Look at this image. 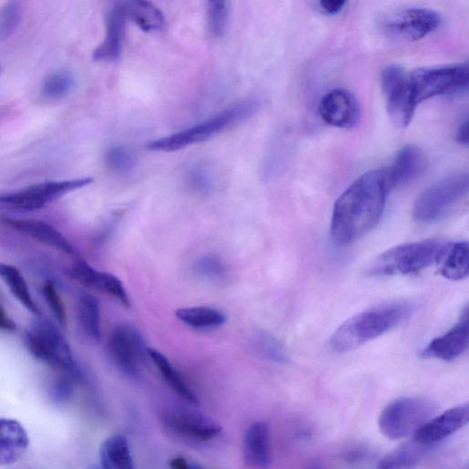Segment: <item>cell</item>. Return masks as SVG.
Returning <instances> with one entry per match:
<instances>
[{"mask_svg": "<svg viewBox=\"0 0 469 469\" xmlns=\"http://www.w3.org/2000/svg\"><path fill=\"white\" fill-rule=\"evenodd\" d=\"M388 170H370L361 176L336 200L331 221L336 244H354L380 222L391 189Z\"/></svg>", "mask_w": 469, "mask_h": 469, "instance_id": "1", "label": "cell"}, {"mask_svg": "<svg viewBox=\"0 0 469 469\" xmlns=\"http://www.w3.org/2000/svg\"><path fill=\"white\" fill-rule=\"evenodd\" d=\"M404 303L380 306L348 319L334 333L331 348L336 354H346L401 324L410 314Z\"/></svg>", "mask_w": 469, "mask_h": 469, "instance_id": "2", "label": "cell"}, {"mask_svg": "<svg viewBox=\"0 0 469 469\" xmlns=\"http://www.w3.org/2000/svg\"><path fill=\"white\" fill-rule=\"evenodd\" d=\"M259 109V102L245 101L210 117V119L178 133L153 141L148 149L153 152H172L203 143L215 135L244 122Z\"/></svg>", "mask_w": 469, "mask_h": 469, "instance_id": "3", "label": "cell"}, {"mask_svg": "<svg viewBox=\"0 0 469 469\" xmlns=\"http://www.w3.org/2000/svg\"><path fill=\"white\" fill-rule=\"evenodd\" d=\"M446 244L427 240L393 247L372 263V276L410 275L437 263Z\"/></svg>", "mask_w": 469, "mask_h": 469, "instance_id": "4", "label": "cell"}, {"mask_svg": "<svg viewBox=\"0 0 469 469\" xmlns=\"http://www.w3.org/2000/svg\"><path fill=\"white\" fill-rule=\"evenodd\" d=\"M468 174L460 172L433 184L417 198L413 215L418 223L439 221L456 209L467 197Z\"/></svg>", "mask_w": 469, "mask_h": 469, "instance_id": "5", "label": "cell"}, {"mask_svg": "<svg viewBox=\"0 0 469 469\" xmlns=\"http://www.w3.org/2000/svg\"><path fill=\"white\" fill-rule=\"evenodd\" d=\"M437 406L423 397H403L388 404L379 418L382 433L399 440L415 435L437 413Z\"/></svg>", "mask_w": 469, "mask_h": 469, "instance_id": "6", "label": "cell"}, {"mask_svg": "<svg viewBox=\"0 0 469 469\" xmlns=\"http://www.w3.org/2000/svg\"><path fill=\"white\" fill-rule=\"evenodd\" d=\"M32 354L50 367L77 376L71 348L61 335L47 320L34 323L26 338Z\"/></svg>", "mask_w": 469, "mask_h": 469, "instance_id": "7", "label": "cell"}, {"mask_svg": "<svg viewBox=\"0 0 469 469\" xmlns=\"http://www.w3.org/2000/svg\"><path fill=\"white\" fill-rule=\"evenodd\" d=\"M381 83L391 122L400 128L407 127L418 106L409 73L400 66L390 65L383 69Z\"/></svg>", "mask_w": 469, "mask_h": 469, "instance_id": "8", "label": "cell"}, {"mask_svg": "<svg viewBox=\"0 0 469 469\" xmlns=\"http://www.w3.org/2000/svg\"><path fill=\"white\" fill-rule=\"evenodd\" d=\"M107 350L115 366L124 374L139 379L149 358V348L142 335L130 326L115 327L111 333Z\"/></svg>", "mask_w": 469, "mask_h": 469, "instance_id": "9", "label": "cell"}, {"mask_svg": "<svg viewBox=\"0 0 469 469\" xmlns=\"http://www.w3.org/2000/svg\"><path fill=\"white\" fill-rule=\"evenodd\" d=\"M417 104L449 93L466 89L468 66L455 65L418 69L409 74Z\"/></svg>", "mask_w": 469, "mask_h": 469, "instance_id": "10", "label": "cell"}, {"mask_svg": "<svg viewBox=\"0 0 469 469\" xmlns=\"http://www.w3.org/2000/svg\"><path fill=\"white\" fill-rule=\"evenodd\" d=\"M92 183V179L46 182L0 196V205L19 211H35Z\"/></svg>", "mask_w": 469, "mask_h": 469, "instance_id": "11", "label": "cell"}, {"mask_svg": "<svg viewBox=\"0 0 469 469\" xmlns=\"http://www.w3.org/2000/svg\"><path fill=\"white\" fill-rule=\"evenodd\" d=\"M161 420L170 432L193 442L212 441L222 432L221 427L216 422L197 410L185 407L165 409Z\"/></svg>", "mask_w": 469, "mask_h": 469, "instance_id": "12", "label": "cell"}, {"mask_svg": "<svg viewBox=\"0 0 469 469\" xmlns=\"http://www.w3.org/2000/svg\"><path fill=\"white\" fill-rule=\"evenodd\" d=\"M441 23L440 14L434 10L410 8L391 15L383 28L393 38L415 41L435 32Z\"/></svg>", "mask_w": 469, "mask_h": 469, "instance_id": "13", "label": "cell"}, {"mask_svg": "<svg viewBox=\"0 0 469 469\" xmlns=\"http://www.w3.org/2000/svg\"><path fill=\"white\" fill-rule=\"evenodd\" d=\"M319 113L326 124L336 128L351 129L361 119V106L356 97L346 89H334L322 98Z\"/></svg>", "mask_w": 469, "mask_h": 469, "instance_id": "14", "label": "cell"}, {"mask_svg": "<svg viewBox=\"0 0 469 469\" xmlns=\"http://www.w3.org/2000/svg\"><path fill=\"white\" fill-rule=\"evenodd\" d=\"M69 276L80 284L95 289L115 299L126 308L131 300L123 281L114 274L98 271L85 262H78L69 269Z\"/></svg>", "mask_w": 469, "mask_h": 469, "instance_id": "15", "label": "cell"}, {"mask_svg": "<svg viewBox=\"0 0 469 469\" xmlns=\"http://www.w3.org/2000/svg\"><path fill=\"white\" fill-rule=\"evenodd\" d=\"M468 421V404L459 405L430 419L414 435V439L426 446H433L459 431Z\"/></svg>", "mask_w": 469, "mask_h": 469, "instance_id": "16", "label": "cell"}, {"mask_svg": "<svg viewBox=\"0 0 469 469\" xmlns=\"http://www.w3.org/2000/svg\"><path fill=\"white\" fill-rule=\"evenodd\" d=\"M469 343L468 309L465 308L459 322L446 334L432 340L421 352L425 359L453 362L467 349Z\"/></svg>", "mask_w": 469, "mask_h": 469, "instance_id": "17", "label": "cell"}, {"mask_svg": "<svg viewBox=\"0 0 469 469\" xmlns=\"http://www.w3.org/2000/svg\"><path fill=\"white\" fill-rule=\"evenodd\" d=\"M126 20L122 3L115 4L106 14V37L93 54L96 61H114L121 56L125 38Z\"/></svg>", "mask_w": 469, "mask_h": 469, "instance_id": "18", "label": "cell"}, {"mask_svg": "<svg viewBox=\"0 0 469 469\" xmlns=\"http://www.w3.org/2000/svg\"><path fill=\"white\" fill-rule=\"evenodd\" d=\"M427 165L428 159L421 148L415 145L404 146L388 170L391 188L413 183L424 173Z\"/></svg>", "mask_w": 469, "mask_h": 469, "instance_id": "19", "label": "cell"}, {"mask_svg": "<svg viewBox=\"0 0 469 469\" xmlns=\"http://www.w3.org/2000/svg\"><path fill=\"white\" fill-rule=\"evenodd\" d=\"M4 223L14 230L41 244L65 253L76 255L74 247L64 234L46 222L34 219L5 218Z\"/></svg>", "mask_w": 469, "mask_h": 469, "instance_id": "20", "label": "cell"}, {"mask_svg": "<svg viewBox=\"0 0 469 469\" xmlns=\"http://www.w3.org/2000/svg\"><path fill=\"white\" fill-rule=\"evenodd\" d=\"M245 461L257 469H266L271 463L270 428L265 422H256L247 430L244 440Z\"/></svg>", "mask_w": 469, "mask_h": 469, "instance_id": "21", "label": "cell"}, {"mask_svg": "<svg viewBox=\"0 0 469 469\" xmlns=\"http://www.w3.org/2000/svg\"><path fill=\"white\" fill-rule=\"evenodd\" d=\"M29 446V437L17 421L0 418V465L19 461Z\"/></svg>", "mask_w": 469, "mask_h": 469, "instance_id": "22", "label": "cell"}, {"mask_svg": "<svg viewBox=\"0 0 469 469\" xmlns=\"http://www.w3.org/2000/svg\"><path fill=\"white\" fill-rule=\"evenodd\" d=\"M442 276L461 280L469 272V245L467 242L446 244L437 263Z\"/></svg>", "mask_w": 469, "mask_h": 469, "instance_id": "23", "label": "cell"}, {"mask_svg": "<svg viewBox=\"0 0 469 469\" xmlns=\"http://www.w3.org/2000/svg\"><path fill=\"white\" fill-rule=\"evenodd\" d=\"M432 446L409 441L385 455L377 464V469H415L429 453Z\"/></svg>", "mask_w": 469, "mask_h": 469, "instance_id": "24", "label": "cell"}, {"mask_svg": "<svg viewBox=\"0 0 469 469\" xmlns=\"http://www.w3.org/2000/svg\"><path fill=\"white\" fill-rule=\"evenodd\" d=\"M103 469H134V461L129 441L123 435L106 438L100 447Z\"/></svg>", "mask_w": 469, "mask_h": 469, "instance_id": "25", "label": "cell"}, {"mask_svg": "<svg viewBox=\"0 0 469 469\" xmlns=\"http://www.w3.org/2000/svg\"><path fill=\"white\" fill-rule=\"evenodd\" d=\"M149 359L159 371L167 384L182 399L191 404H198V398L183 376L160 351L149 348Z\"/></svg>", "mask_w": 469, "mask_h": 469, "instance_id": "26", "label": "cell"}, {"mask_svg": "<svg viewBox=\"0 0 469 469\" xmlns=\"http://www.w3.org/2000/svg\"><path fill=\"white\" fill-rule=\"evenodd\" d=\"M122 5L127 19L134 22L144 32L160 30L165 23L163 14L151 3L133 0Z\"/></svg>", "mask_w": 469, "mask_h": 469, "instance_id": "27", "label": "cell"}, {"mask_svg": "<svg viewBox=\"0 0 469 469\" xmlns=\"http://www.w3.org/2000/svg\"><path fill=\"white\" fill-rule=\"evenodd\" d=\"M175 315L187 326L198 330L218 328L227 320L225 314L207 307L181 308L176 311Z\"/></svg>", "mask_w": 469, "mask_h": 469, "instance_id": "28", "label": "cell"}, {"mask_svg": "<svg viewBox=\"0 0 469 469\" xmlns=\"http://www.w3.org/2000/svg\"><path fill=\"white\" fill-rule=\"evenodd\" d=\"M78 314L83 331L92 339L100 340L101 317L97 299L89 293H83L79 298Z\"/></svg>", "mask_w": 469, "mask_h": 469, "instance_id": "29", "label": "cell"}, {"mask_svg": "<svg viewBox=\"0 0 469 469\" xmlns=\"http://www.w3.org/2000/svg\"><path fill=\"white\" fill-rule=\"evenodd\" d=\"M0 277L9 286L13 295L32 314L40 315V310L34 303L28 285L20 271L8 264L0 263Z\"/></svg>", "mask_w": 469, "mask_h": 469, "instance_id": "30", "label": "cell"}, {"mask_svg": "<svg viewBox=\"0 0 469 469\" xmlns=\"http://www.w3.org/2000/svg\"><path fill=\"white\" fill-rule=\"evenodd\" d=\"M74 85L75 79L71 73L66 70H59L51 73L44 79L41 95L45 100H60L72 91Z\"/></svg>", "mask_w": 469, "mask_h": 469, "instance_id": "31", "label": "cell"}, {"mask_svg": "<svg viewBox=\"0 0 469 469\" xmlns=\"http://www.w3.org/2000/svg\"><path fill=\"white\" fill-rule=\"evenodd\" d=\"M207 10L209 34L214 38L221 37L228 23L230 11L228 3L214 0L207 4Z\"/></svg>", "mask_w": 469, "mask_h": 469, "instance_id": "32", "label": "cell"}, {"mask_svg": "<svg viewBox=\"0 0 469 469\" xmlns=\"http://www.w3.org/2000/svg\"><path fill=\"white\" fill-rule=\"evenodd\" d=\"M105 161L107 168L113 172L124 174L134 168L136 158L129 149L123 146H114L106 151Z\"/></svg>", "mask_w": 469, "mask_h": 469, "instance_id": "33", "label": "cell"}, {"mask_svg": "<svg viewBox=\"0 0 469 469\" xmlns=\"http://www.w3.org/2000/svg\"><path fill=\"white\" fill-rule=\"evenodd\" d=\"M23 18L22 5L10 2L0 8V41L10 38L19 27Z\"/></svg>", "mask_w": 469, "mask_h": 469, "instance_id": "34", "label": "cell"}, {"mask_svg": "<svg viewBox=\"0 0 469 469\" xmlns=\"http://www.w3.org/2000/svg\"><path fill=\"white\" fill-rule=\"evenodd\" d=\"M187 183L191 191L201 196L209 195L214 189V179L210 170L201 165L189 170Z\"/></svg>", "mask_w": 469, "mask_h": 469, "instance_id": "35", "label": "cell"}, {"mask_svg": "<svg viewBox=\"0 0 469 469\" xmlns=\"http://www.w3.org/2000/svg\"><path fill=\"white\" fill-rule=\"evenodd\" d=\"M195 271L204 279L217 280L225 276V269L217 257L205 256L196 262Z\"/></svg>", "mask_w": 469, "mask_h": 469, "instance_id": "36", "label": "cell"}, {"mask_svg": "<svg viewBox=\"0 0 469 469\" xmlns=\"http://www.w3.org/2000/svg\"><path fill=\"white\" fill-rule=\"evenodd\" d=\"M43 296L54 318L59 324L65 326L67 323L66 308L52 282H45L43 285Z\"/></svg>", "mask_w": 469, "mask_h": 469, "instance_id": "37", "label": "cell"}, {"mask_svg": "<svg viewBox=\"0 0 469 469\" xmlns=\"http://www.w3.org/2000/svg\"><path fill=\"white\" fill-rule=\"evenodd\" d=\"M258 350L262 357L276 362H285V354L280 345L271 336L263 335L258 339Z\"/></svg>", "mask_w": 469, "mask_h": 469, "instance_id": "38", "label": "cell"}, {"mask_svg": "<svg viewBox=\"0 0 469 469\" xmlns=\"http://www.w3.org/2000/svg\"><path fill=\"white\" fill-rule=\"evenodd\" d=\"M73 381L69 376L57 379L51 387V395L58 402L68 401L73 394Z\"/></svg>", "mask_w": 469, "mask_h": 469, "instance_id": "39", "label": "cell"}, {"mask_svg": "<svg viewBox=\"0 0 469 469\" xmlns=\"http://www.w3.org/2000/svg\"><path fill=\"white\" fill-rule=\"evenodd\" d=\"M345 2H339V0H326V2H320V9L328 15H335L339 14L345 6Z\"/></svg>", "mask_w": 469, "mask_h": 469, "instance_id": "40", "label": "cell"}, {"mask_svg": "<svg viewBox=\"0 0 469 469\" xmlns=\"http://www.w3.org/2000/svg\"><path fill=\"white\" fill-rule=\"evenodd\" d=\"M0 329L8 331L16 329L15 324L7 317L2 304H0Z\"/></svg>", "mask_w": 469, "mask_h": 469, "instance_id": "41", "label": "cell"}, {"mask_svg": "<svg viewBox=\"0 0 469 469\" xmlns=\"http://www.w3.org/2000/svg\"><path fill=\"white\" fill-rule=\"evenodd\" d=\"M170 469H192V462L183 456L174 457L170 461Z\"/></svg>", "mask_w": 469, "mask_h": 469, "instance_id": "42", "label": "cell"}, {"mask_svg": "<svg viewBox=\"0 0 469 469\" xmlns=\"http://www.w3.org/2000/svg\"><path fill=\"white\" fill-rule=\"evenodd\" d=\"M457 141L466 145L468 143V123L467 119L464 120V123L460 125L458 131H457Z\"/></svg>", "mask_w": 469, "mask_h": 469, "instance_id": "43", "label": "cell"}, {"mask_svg": "<svg viewBox=\"0 0 469 469\" xmlns=\"http://www.w3.org/2000/svg\"><path fill=\"white\" fill-rule=\"evenodd\" d=\"M192 469H205V468L198 463L192 462Z\"/></svg>", "mask_w": 469, "mask_h": 469, "instance_id": "44", "label": "cell"}, {"mask_svg": "<svg viewBox=\"0 0 469 469\" xmlns=\"http://www.w3.org/2000/svg\"><path fill=\"white\" fill-rule=\"evenodd\" d=\"M89 469H103V468H102L101 465H96V464H94V465L90 466Z\"/></svg>", "mask_w": 469, "mask_h": 469, "instance_id": "45", "label": "cell"}, {"mask_svg": "<svg viewBox=\"0 0 469 469\" xmlns=\"http://www.w3.org/2000/svg\"><path fill=\"white\" fill-rule=\"evenodd\" d=\"M0 71H2V67H0Z\"/></svg>", "mask_w": 469, "mask_h": 469, "instance_id": "46", "label": "cell"}]
</instances>
